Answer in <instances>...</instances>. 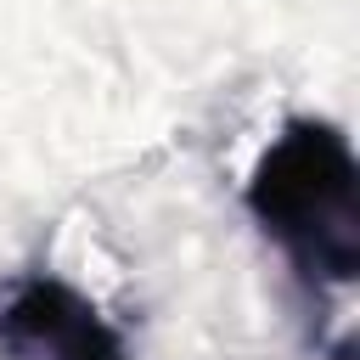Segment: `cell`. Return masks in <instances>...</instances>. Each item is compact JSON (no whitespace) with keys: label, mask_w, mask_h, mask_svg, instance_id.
<instances>
[{"label":"cell","mask_w":360,"mask_h":360,"mask_svg":"<svg viewBox=\"0 0 360 360\" xmlns=\"http://www.w3.org/2000/svg\"><path fill=\"white\" fill-rule=\"evenodd\" d=\"M242 208L281 248L309 304H332L360 281V158L343 124L287 118L253 158Z\"/></svg>","instance_id":"obj_1"},{"label":"cell","mask_w":360,"mask_h":360,"mask_svg":"<svg viewBox=\"0 0 360 360\" xmlns=\"http://www.w3.org/2000/svg\"><path fill=\"white\" fill-rule=\"evenodd\" d=\"M0 360H135V349L68 276L17 270L0 281Z\"/></svg>","instance_id":"obj_2"}]
</instances>
